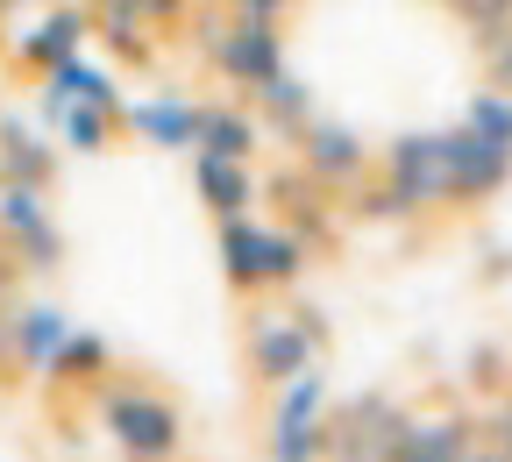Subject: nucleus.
<instances>
[{
  "instance_id": "1",
  "label": "nucleus",
  "mask_w": 512,
  "mask_h": 462,
  "mask_svg": "<svg viewBox=\"0 0 512 462\" xmlns=\"http://www.w3.org/2000/svg\"><path fill=\"white\" fill-rule=\"evenodd\" d=\"M221 235V278L235 292H285L306 278V263H313V242L299 228H271V221H256V214H228L214 221Z\"/></svg>"
},
{
  "instance_id": "2",
  "label": "nucleus",
  "mask_w": 512,
  "mask_h": 462,
  "mask_svg": "<svg viewBox=\"0 0 512 462\" xmlns=\"http://www.w3.org/2000/svg\"><path fill=\"white\" fill-rule=\"evenodd\" d=\"M320 349H328V320L320 313H249V327H242L249 377L271 384V391L285 377H299L306 363H320Z\"/></svg>"
},
{
  "instance_id": "3",
  "label": "nucleus",
  "mask_w": 512,
  "mask_h": 462,
  "mask_svg": "<svg viewBox=\"0 0 512 462\" xmlns=\"http://www.w3.org/2000/svg\"><path fill=\"white\" fill-rule=\"evenodd\" d=\"M100 427L114 434L121 455H178L185 420L171 399H157L150 384H100Z\"/></svg>"
},
{
  "instance_id": "4",
  "label": "nucleus",
  "mask_w": 512,
  "mask_h": 462,
  "mask_svg": "<svg viewBox=\"0 0 512 462\" xmlns=\"http://www.w3.org/2000/svg\"><path fill=\"white\" fill-rule=\"evenodd\" d=\"M271 455L278 462L328 455V377H320V363H306L299 377L278 384V399H271Z\"/></svg>"
},
{
  "instance_id": "5",
  "label": "nucleus",
  "mask_w": 512,
  "mask_h": 462,
  "mask_svg": "<svg viewBox=\"0 0 512 462\" xmlns=\"http://www.w3.org/2000/svg\"><path fill=\"white\" fill-rule=\"evenodd\" d=\"M441 178H448V207L498 200V192L512 185V143H491L470 121L441 128Z\"/></svg>"
},
{
  "instance_id": "6",
  "label": "nucleus",
  "mask_w": 512,
  "mask_h": 462,
  "mask_svg": "<svg viewBox=\"0 0 512 462\" xmlns=\"http://www.w3.org/2000/svg\"><path fill=\"white\" fill-rule=\"evenodd\" d=\"M86 36H93V15H86V8H72V0H43L36 15L8 22V64H15L22 79H43L50 64L79 57Z\"/></svg>"
},
{
  "instance_id": "7",
  "label": "nucleus",
  "mask_w": 512,
  "mask_h": 462,
  "mask_svg": "<svg viewBox=\"0 0 512 462\" xmlns=\"http://www.w3.org/2000/svg\"><path fill=\"white\" fill-rule=\"evenodd\" d=\"M214 64V79H228L235 93H256L264 79L285 72V22H249V15H228L221 36L200 50Z\"/></svg>"
},
{
  "instance_id": "8",
  "label": "nucleus",
  "mask_w": 512,
  "mask_h": 462,
  "mask_svg": "<svg viewBox=\"0 0 512 462\" xmlns=\"http://www.w3.org/2000/svg\"><path fill=\"white\" fill-rule=\"evenodd\" d=\"M384 185H392V200L413 214H434L448 207V178H441V128H413V136H392L384 143Z\"/></svg>"
},
{
  "instance_id": "9",
  "label": "nucleus",
  "mask_w": 512,
  "mask_h": 462,
  "mask_svg": "<svg viewBox=\"0 0 512 462\" xmlns=\"http://www.w3.org/2000/svg\"><path fill=\"white\" fill-rule=\"evenodd\" d=\"M72 313L50 306V299H22V306H0V363H15L29 377L50 370V356L64 349V335H72Z\"/></svg>"
},
{
  "instance_id": "10",
  "label": "nucleus",
  "mask_w": 512,
  "mask_h": 462,
  "mask_svg": "<svg viewBox=\"0 0 512 462\" xmlns=\"http://www.w3.org/2000/svg\"><path fill=\"white\" fill-rule=\"evenodd\" d=\"M299 164L328 185V192H356L377 157H370V143L356 136L349 121H320V114H313V121L299 128Z\"/></svg>"
},
{
  "instance_id": "11",
  "label": "nucleus",
  "mask_w": 512,
  "mask_h": 462,
  "mask_svg": "<svg viewBox=\"0 0 512 462\" xmlns=\"http://www.w3.org/2000/svg\"><path fill=\"white\" fill-rule=\"evenodd\" d=\"M413 427L406 406H392L384 391H363L328 420V455H399V434Z\"/></svg>"
},
{
  "instance_id": "12",
  "label": "nucleus",
  "mask_w": 512,
  "mask_h": 462,
  "mask_svg": "<svg viewBox=\"0 0 512 462\" xmlns=\"http://www.w3.org/2000/svg\"><path fill=\"white\" fill-rule=\"evenodd\" d=\"M121 128L150 150H200V100L185 93H150V100H128Z\"/></svg>"
},
{
  "instance_id": "13",
  "label": "nucleus",
  "mask_w": 512,
  "mask_h": 462,
  "mask_svg": "<svg viewBox=\"0 0 512 462\" xmlns=\"http://www.w3.org/2000/svg\"><path fill=\"white\" fill-rule=\"evenodd\" d=\"M192 185H200V207H207L214 221H228V214H256V200H264V185H256L249 157L192 150Z\"/></svg>"
},
{
  "instance_id": "14",
  "label": "nucleus",
  "mask_w": 512,
  "mask_h": 462,
  "mask_svg": "<svg viewBox=\"0 0 512 462\" xmlns=\"http://www.w3.org/2000/svg\"><path fill=\"white\" fill-rule=\"evenodd\" d=\"M200 150L214 157H256L264 150V114L235 100H200Z\"/></svg>"
},
{
  "instance_id": "15",
  "label": "nucleus",
  "mask_w": 512,
  "mask_h": 462,
  "mask_svg": "<svg viewBox=\"0 0 512 462\" xmlns=\"http://www.w3.org/2000/svg\"><path fill=\"white\" fill-rule=\"evenodd\" d=\"M463 455H477V427L463 413H441V420H413L392 462H463Z\"/></svg>"
},
{
  "instance_id": "16",
  "label": "nucleus",
  "mask_w": 512,
  "mask_h": 462,
  "mask_svg": "<svg viewBox=\"0 0 512 462\" xmlns=\"http://www.w3.org/2000/svg\"><path fill=\"white\" fill-rule=\"evenodd\" d=\"M249 100H256V114H264V128H271V136H285V143H299V128L320 114V107H313V86H306L299 72H278V79H264V86H256Z\"/></svg>"
},
{
  "instance_id": "17",
  "label": "nucleus",
  "mask_w": 512,
  "mask_h": 462,
  "mask_svg": "<svg viewBox=\"0 0 512 462\" xmlns=\"http://www.w3.org/2000/svg\"><path fill=\"white\" fill-rule=\"evenodd\" d=\"M0 178H29V185H50V178H57L50 128L36 136L29 121H0Z\"/></svg>"
},
{
  "instance_id": "18",
  "label": "nucleus",
  "mask_w": 512,
  "mask_h": 462,
  "mask_svg": "<svg viewBox=\"0 0 512 462\" xmlns=\"http://www.w3.org/2000/svg\"><path fill=\"white\" fill-rule=\"evenodd\" d=\"M114 370V349H107V335H93V327H72V335H64V349L50 356V384H100Z\"/></svg>"
},
{
  "instance_id": "19",
  "label": "nucleus",
  "mask_w": 512,
  "mask_h": 462,
  "mask_svg": "<svg viewBox=\"0 0 512 462\" xmlns=\"http://www.w3.org/2000/svg\"><path fill=\"white\" fill-rule=\"evenodd\" d=\"M100 8V43L121 57V64H157V43H150V22L128 8V0H93Z\"/></svg>"
},
{
  "instance_id": "20",
  "label": "nucleus",
  "mask_w": 512,
  "mask_h": 462,
  "mask_svg": "<svg viewBox=\"0 0 512 462\" xmlns=\"http://www.w3.org/2000/svg\"><path fill=\"white\" fill-rule=\"evenodd\" d=\"M114 136H121V114H114V107H93V100H72V107H64V121H57V143L79 150V157L114 150Z\"/></svg>"
},
{
  "instance_id": "21",
  "label": "nucleus",
  "mask_w": 512,
  "mask_h": 462,
  "mask_svg": "<svg viewBox=\"0 0 512 462\" xmlns=\"http://www.w3.org/2000/svg\"><path fill=\"white\" fill-rule=\"evenodd\" d=\"M50 221V185H29V178H0V235H29Z\"/></svg>"
},
{
  "instance_id": "22",
  "label": "nucleus",
  "mask_w": 512,
  "mask_h": 462,
  "mask_svg": "<svg viewBox=\"0 0 512 462\" xmlns=\"http://www.w3.org/2000/svg\"><path fill=\"white\" fill-rule=\"evenodd\" d=\"M463 121H470V128H484L491 143H512V93H505V86H484V93H470Z\"/></svg>"
},
{
  "instance_id": "23",
  "label": "nucleus",
  "mask_w": 512,
  "mask_h": 462,
  "mask_svg": "<svg viewBox=\"0 0 512 462\" xmlns=\"http://www.w3.org/2000/svg\"><path fill=\"white\" fill-rule=\"evenodd\" d=\"M8 249H15L22 271H57V263H64V235H57V221H43V228H29V235H15Z\"/></svg>"
},
{
  "instance_id": "24",
  "label": "nucleus",
  "mask_w": 512,
  "mask_h": 462,
  "mask_svg": "<svg viewBox=\"0 0 512 462\" xmlns=\"http://www.w3.org/2000/svg\"><path fill=\"white\" fill-rule=\"evenodd\" d=\"M477 57H484V79L512 93V22H505L498 36H484V43H477Z\"/></svg>"
},
{
  "instance_id": "25",
  "label": "nucleus",
  "mask_w": 512,
  "mask_h": 462,
  "mask_svg": "<svg viewBox=\"0 0 512 462\" xmlns=\"http://www.w3.org/2000/svg\"><path fill=\"white\" fill-rule=\"evenodd\" d=\"M128 8H136L150 29H178V22L192 15V0H128Z\"/></svg>"
},
{
  "instance_id": "26",
  "label": "nucleus",
  "mask_w": 512,
  "mask_h": 462,
  "mask_svg": "<svg viewBox=\"0 0 512 462\" xmlns=\"http://www.w3.org/2000/svg\"><path fill=\"white\" fill-rule=\"evenodd\" d=\"M228 15H249V22H285L292 15V0H221Z\"/></svg>"
},
{
  "instance_id": "27",
  "label": "nucleus",
  "mask_w": 512,
  "mask_h": 462,
  "mask_svg": "<svg viewBox=\"0 0 512 462\" xmlns=\"http://www.w3.org/2000/svg\"><path fill=\"white\" fill-rule=\"evenodd\" d=\"M36 8H43V0H0V29L22 22V15H36Z\"/></svg>"
},
{
  "instance_id": "28",
  "label": "nucleus",
  "mask_w": 512,
  "mask_h": 462,
  "mask_svg": "<svg viewBox=\"0 0 512 462\" xmlns=\"http://www.w3.org/2000/svg\"><path fill=\"white\" fill-rule=\"evenodd\" d=\"M498 455H512V391H505V406H498Z\"/></svg>"
}]
</instances>
